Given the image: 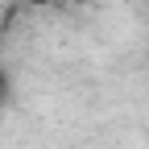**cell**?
Segmentation results:
<instances>
[{
  "label": "cell",
  "instance_id": "6da1fadb",
  "mask_svg": "<svg viewBox=\"0 0 149 149\" xmlns=\"http://www.w3.org/2000/svg\"><path fill=\"white\" fill-rule=\"evenodd\" d=\"M4 100H8V70L0 66V104H4Z\"/></svg>",
  "mask_w": 149,
  "mask_h": 149
},
{
  "label": "cell",
  "instance_id": "7a4b0ae2",
  "mask_svg": "<svg viewBox=\"0 0 149 149\" xmlns=\"http://www.w3.org/2000/svg\"><path fill=\"white\" fill-rule=\"evenodd\" d=\"M25 4H33V8H50L54 0H25Z\"/></svg>",
  "mask_w": 149,
  "mask_h": 149
}]
</instances>
